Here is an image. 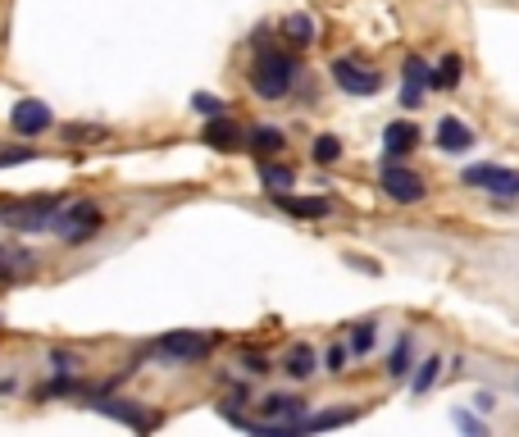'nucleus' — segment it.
I'll use <instances>...</instances> for the list:
<instances>
[{
  "mask_svg": "<svg viewBox=\"0 0 519 437\" xmlns=\"http://www.w3.org/2000/svg\"><path fill=\"white\" fill-rule=\"evenodd\" d=\"M251 151H260V156H278L282 151V132L278 128H251Z\"/></svg>",
  "mask_w": 519,
  "mask_h": 437,
  "instance_id": "f3484780",
  "label": "nucleus"
},
{
  "mask_svg": "<svg viewBox=\"0 0 519 437\" xmlns=\"http://www.w3.org/2000/svg\"><path fill=\"white\" fill-rule=\"evenodd\" d=\"M315 160H319V165H337V160H342V141H337V137H319V141H315Z\"/></svg>",
  "mask_w": 519,
  "mask_h": 437,
  "instance_id": "4be33fe9",
  "label": "nucleus"
},
{
  "mask_svg": "<svg viewBox=\"0 0 519 437\" xmlns=\"http://www.w3.org/2000/svg\"><path fill=\"white\" fill-rule=\"evenodd\" d=\"M205 146H214V151H242V141H246V132L233 123V119H224V114H214L210 123H205V137H201Z\"/></svg>",
  "mask_w": 519,
  "mask_h": 437,
  "instance_id": "1a4fd4ad",
  "label": "nucleus"
},
{
  "mask_svg": "<svg viewBox=\"0 0 519 437\" xmlns=\"http://www.w3.org/2000/svg\"><path fill=\"white\" fill-rule=\"evenodd\" d=\"M156 355L169 360V364H196V360L210 355V337H201V333H169V337L156 342Z\"/></svg>",
  "mask_w": 519,
  "mask_h": 437,
  "instance_id": "423d86ee",
  "label": "nucleus"
},
{
  "mask_svg": "<svg viewBox=\"0 0 519 437\" xmlns=\"http://www.w3.org/2000/svg\"><path fill=\"white\" fill-rule=\"evenodd\" d=\"M32 264H37V260H32L28 251H19V246H0V278H23Z\"/></svg>",
  "mask_w": 519,
  "mask_h": 437,
  "instance_id": "2eb2a0df",
  "label": "nucleus"
},
{
  "mask_svg": "<svg viewBox=\"0 0 519 437\" xmlns=\"http://www.w3.org/2000/svg\"><path fill=\"white\" fill-rule=\"evenodd\" d=\"M333 83L351 96H374V92H383V73L364 68L355 59H333Z\"/></svg>",
  "mask_w": 519,
  "mask_h": 437,
  "instance_id": "39448f33",
  "label": "nucleus"
},
{
  "mask_svg": "<svg viewBox=\"0 0 519 437\" xmlns=\"http://www.w3.org/2000/svg\"><path fill=\"white\" fill-rule=\"evenodd\" d=\"M92 410H101V415L128 424V428H156V415H146V410H137L128 401H92Z\"/></svg>",
  "mask_w": 519,
  "mask_h": 437,
  "instance_id": "4468645a",
  "label": "nucleus"
},
{
  "mask_svg": "<svg viewBox=\"0 0 519 437\" xmlns=\"http://www.w3.org/2000/svg\"><path fill=\"white\" fill-rule=\"evenodd\" d=\"M461 83V55H447L437 64V73H433V83L428 87H456Z\"/></svg>",
  "mask_w": 519,
  "mask_h": 437,
  "instance_id": "aec40b11",
  "label": "nucleus"
},
{
  "mask_svg": "<svg viewBox=\"0 0 519 437\" xmlns=\"http://www.w3.org/2000/svg\"><path fill=\"white\" fill-rule=\"evenodd\" d=\"M374 346V324H355V333H351V351H369Z\"/></svg>",
  "mask_w": 519,
  "mask_h": 437,
  "instance_id": "a878e982",
  "label": "nucleus"
},
{
  "mask_svg": "<svg viewBox=\"0 0 519 437\" xmlns=\"http://www.w3.org/2000/svg\"><path fill=\"white\" fill-rule=\"evenodd\" d=\"M101 210L92 205V201H73V205H59V214H55V233L64 237V242H87V237H96L101 233Z\"/></svg>",
  "mask_w": 519,
  "mask_h": 437,
  "instance_id": "7ed1b4c3",
  "label": "nucleus"
},
{
  "mask_svg": "<svg viewBox=\"0 0 519 437\" xmlns=\"http://www.w3.org/2000/svg\"><path fill=\"white\" fill-rule=\"evenodd\" d=\"M437 146H442L447 156H465L470 146H474V132H470L461 119H442V123H437Z\"/></svg>",
  "mask_w": 519,
  "mask_h": 437,
  "instance_id": "ddd939ff",
  "label": "nucleus"
},
{
  "mask_svg": "<svg viewBox=\"0 0 519 437\" xmlns=\"http://www.w3.org/2000/svg\"><path fill=\"white\" fill-rule=\"evenodd\" d=\"M251 87H255V96H264V101L287 96V92L296 87V59L282 55V50H264V46H260V59H255V68H251Z\"/></svg>",
  "mask_w": 519,
  "mask_h": 437,
  "instance_id": "f257e3e1",
  "label": "nucleus"
},
{
  "mask_svg": "<svg viewBox=\"0 0 519 437\" xmlns=\"http://www.w3.org/2000/svg\"><path fill=\"white\" fill-rule=\"evenodd\" d=\"M192 110H196V114H205V119H214V114H224L228 105L219 101V96H210V92H196V96H192Z\"/></svg>",
  "mask_w": 519,
  "mask_h": 437,
  "instance_id": "5701e85b",
  "label": "nucleus"
},
{
  "mask_svg": "<svg viewBox=\"0 0 519 437\" xmlns=\"http://www.w3.org/2000/svg\"><path fill=\"white\" fill-rule=\"evenodd\" d=\"M428 83H433L428 64L410 55V59H406V87H401V105H406V110H415V105L424 101V87H428Z\"/></svg>",
  "mask_w": 519,
  "mask_h": 437,
  "instance_id": "9b49d317",
  "label": "nucleus"
},
{
  "mask_svg": "<svg viewBox=\"0 0 519 437\" xmlns=\"http://www.w3.org/2000/svg\"><path fill=\"white\" fill-rule=\"evenodd\" d=\"M50 364H55L59 374H73V370H78V355H73V351H68V355H64V351H55V355H50Z\"/></svg>",
  "mask_w": 519,
  "mask_h": 437,
  "instance_id": "cd10ccee",
  "label": "nucleus"
},
{
  "mask_svg": "<svg viewBox=\"0 0 519 437\" xmlns=\"http://www.w3.org/2000/svg\"><path fill=\"white\" fill-rule=\"evenodd\" d=\"M287 374H291V379H310V374H315V351H310V346H291Z\"/></svg>",
  "mask_w": 519,
  "mask_h": 437,
  "instance_id": "a211bd4d",
  "label": "nucleus"
},
{
  "mask_svg": "<svg viewBox=\"0 0 519 437\" xmlns=\"http://www.w3.org/2000/svg\"><path fill=\"white\" fill-rule=\"evenodd\" d=\"M246 370H251V374H264L269 360H264V355H246Z\"/></svg>",
  "mask_w": 519,
  "mask_h": 437,
  "instance_id": "7c9ffc66",
  "label": "nucleus"
},
{
  "mask_svg": "<svg viewBox=\"0 0 519 437\" xmlns=\"http://www.w3.org/2000/svg\"><path fill=\"white\" fill-rule=\"evenodd\" d=\"M59 196H37V201H23V205H0V224L5 228H23V233H46L59 214Z\"/></svg>",
  "mask_w": 519,
  "mask_h": 437,
  "instance_id": "f03ea898",
  "label": "nucleus"
},
{
  "mask_svg": "<svg viewBox=\"0 0 519 437\" xmlns=\"http://www.w3.org/2000/svg\"><path fill=\"white\" fill-rule=\"evenodd\" d=\"M355 419V410H324V415H306V428L301 433H319V428H337V424H351Z\"/></svg>",
  "mask_w": 519,
  "mask_h": 437,
  "instance_id": "6ab92c4d",
  "label": "nucleus"
},
{
  "mask_svg": "<svg viewBox=\"0 0 519 437\" xmlns=\"http://www.w3.org/2000/svg\"><path fill=\"white\" fill-rule=\"evenodd\" d=\"M282 32H287L291 46H310V41H315V23H310L306 14H287V19H282Z\"/></svg>",
  "mask_w": 519,
  "mask_h": 437,
  "instance_id": "dca6fc26",
  "label": "nucleus"
},
{
  "mask_svg": "<svg viewBox=\"0 0 519 437\" xmlns=\"http://www.w3.org/2000/svg\"><path fill=\"white\" fill-rule=\"evenodd\" d=\"M379 187H383L397 205H415V201L424 196V178H419V174H410V169H401L397 160H388V165H383Z\"/></svg>",
  "mask_w": 519,
  "mask_h": 437,
  "instance_id": "0eeeda50",
  "label": "nucleus"
},
{
  "mask_svg": "<svg viewBox=\"0 0 519 437\" xmlns=\"http://www.w3.org/2000/svg\"><path fill=\"white\" fill-rule=\"evenodd\" d=\"M37 151L32 146H19V151H0V169H14V165H28Z\"/></svg>",
  "mask_w": 519,
  "mask_h": 437,
  "instance_id": "393cba45",
  "label": "nucleus"
},
{
  "mask_svg": "<svg viewBox=\"0 0 519 437\" xmlns=\"http://www.w3.org/2000/svg\"><path fill=\"white\" fill-rule=\"evenodd\" d=\"M260 178H264L269 192H287V187H291V169H282V165H264Z\"/></svg>",
  "mask_w": 519,
  "mask_h": 437,
  "instance_id": "412c9836",
  "label": "nucleus"
},
{
  "mask_svg": "<svg viewBox=\"0 0 519 437\" xmlns=\"http://www.w3.org/2000/svg\"><path fill=\"white\" fill-rule=\"evenodd\" d=\"M64 137L68 141H83V137H105V132L101 128H64Z\"/></svg>",
  "mask_w": 519,
  "mask_h": 437,
  "instance_id": "c85d7f7f",
  "label": "nucleus"
},
{
  "mask_svg": "<svg viewBox=\"0 0 519 437\" xmlns=\"http://www.w3.org/2000/svg\"><path fill=\"white\" fill-rule=\"evenodd\" d=\"M406 360H410V342H397V351H392V364H388V374H406Z\"/></svg>",
  "mask_w": 519,
  "mask_h": 437,
  "instance_id": "bb28decb",
  "label": "nucleus"
},
{
  "mask_svg": "<svg viewBox=\"0 0 519 437\" xmlns=\"http://www.w3.org/2000/svg\"><path fill=\"white\" fill-rule=\"evenodd\" d=\"M461 183L492 192V196H519V169H506V165H470L461 174Z\"/></svg>",
  "mask_w": 519,
  "mask_h": 437,
  "instance_id": "20e7f679",
  "label": "nucleus"
},
{
  "mask_svg": "<svg viewBox=\"0 0 519 437\" xmlns=\"http://www.w3.org/2000/svg\"><path fill=\"white\" fill-rule=\"evenodd\" d=\"M342 364H346V346H333V351H328V370L342 374Z\"/></svg>",
  "mask_w": 519,
  "mask_h": 437,
  "instance_id": "c756f323",
  "label": "nucleus"
},
{
  "mask_svg": "<svg viewBox=\"0 0 519 437\" xmlns=\"http://www.w3.org/2000/svg\"><path fill=\"white\" fill-rule=\"evenodd\" d=\"M415 146H419V128H415V123L397 119V123H388V128H383V156H388V160L410 156Z\"/></svg>",
  "mask_w": 519,
  "mask_h": 437,
  "instance_id": "9d476101",
  "label": "nucleus"
},
{
  "mask_svg": "<svg viewBox=\"0 0 519 437\" xmlns=\"http://www.w3.org/2000/svg\"><path fill=\"white\" fill-rule=\"evenodd\" d=\"M278 210H287V214H296V218H328V214H333V201H324V196H287V192H278Z\"/></svg>",
  "mask_w": 519,
  "mask_h": 437,
  "instance_id": "f8f14e48",
  "label": "nucleus"
},
{
  "mask_svg": "<svg viewBox=\"0 0 519 437\" xmlns=\"http://www.w3.org/2000/svg\"><path fill=\"white\" fill-rule=\"evenodd\" d=\"M437 374H442V360H437V355H433V360H424V364H419V374H415V392H428Z\"/></svg>",
  "mask_w": 519,
  "mask_h": 437,
  "instance_id": "b1692460",
  "label": "nucleus"
},
{
  "mask_svg": "<svg viewBox=\"0 0 519 437\" xmlns=\"http://www.w3.org/2000/svg\"><path fill=\"white\" fill-rule=\"evenodd\" d=\"M10 123H14L19 137H37V132H46L55 119H50V105H46V101H19L14 114H10Z\"/></svg>",
  "mask_w": 519,
  "mask_h": 437,
  "instance_id": "6e6552de",
  "label": "nucleus"
}]
</instances>
